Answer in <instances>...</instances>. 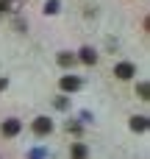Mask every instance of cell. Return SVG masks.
Returning <instances> with one entry per match:
<instances>
[{
  "instance_id": "obj_11",
  "label": "cell",
  "mask_w": 150,
  "mask_h": 159,
  "mask_svg": "<svg viewBox=\"0 0 150 159\" xmlns=\"http://www.w3.org/2000/svg\"><path fill=\"white\" fill-rule=\"evenodd\" d=\"M14 3H17V0H0V14H3V11H11Z\"/></svg>"
},
{
  "instance_id": "obj_9",
  "label": "cell",
  "mask_w": 150,
  "mask_h": 159,
  "mask_svg": "<svg viewBox=\"0 0 150 159\" xmlns=\"http://www.w3.org/2000/svg\"><path fill=\"white\" fill-rule=\"evenodd\" d=\"M136 92H139V98H142V101H148V98H150V87L145 84V81H142V84L136 87Z\"/></svg>"
},
{
  "instance_id": "obj_4",
  "label": "cell",
  "mask_w": 150,
  "mask_h": 159,
  "mask_svg": "<svg viewBox=\"0 0 150 159\" xmlns=\"http://www.w3.org/2000/svg\"><path fill=\"white\" fill-rule=\"evenodd\" d=\"M61 89H64V92H75V89H81V78H75V75H64V78H61Z\"/></svg>"
},
{
  "instance_id": "obj_3",
  "label": "cell",
  "mask_w": 150,
  "mask_h": 159,
  "mask_svg": "<svg viewBox=\"0 0 150 159\" xmlns=\"http://www.w3.org/2000/svg\"><path fill=\"white\" fill-rule=\"evenodd\" d=\"M19 129H22V123H19L17 117H8V120H3V126H0L3 137H17V134H19Z\"/></svg>"
},
{
  "instance_id": "obj_7",
  "label": "cell",
  "mask_w": 150,
  "mask_h": 159,
  "mask_svg": "<svg viewBox=\"0 0 150 159\" xmlns=\"http://www.w3.org/2000/svg\"><path fill=\"white\" fill-rule=\"evenodd\" d=\"M70 154H72V159H86V145L84 143H75Z\"/></svg>"
},
{
  "instance_id": "obj_6",
  "label": "cell",
  "mask_w": 150,
  "mask_h": 159,
  "mask_svg": "<svg viewBox=\"0 0 150 159\" xmlns=\"http://www.w3.org/2000/svg\"><path fill=\"white\" fill-rule=\"evenodd\" d=\"M131 129H134V131H148V117H145V115L131 117Z\"/></svg>"
},
{
  "instance_id": "obj_10",
  "label": "cell",
  "mask_w": 150,
  "mask_h": 159,
  "mask_svg": "<svg viewBox=\"0 0 150 159\" xmlns=\"http://www.w3.org/2000/svg\"><path fill=\"white\" fill-rule=\"evenodd\" d=\"M45 11H47V14H56V11H58V0H47V3H45Z\"/></svg>"
},
{
  "instance_id": "obj_1",
  "label": "cell",
  "mask_w": 150,
  "mask_h": 159,
  "mask_svg": "<svg viewBox=\"0 0 150 159\" xmlns=\"http://www.w3.org/2000/svg\"><path fill=\"white\" fill-rule=\"evenodd\" d=\"M114 75H117V78H122V81H128V78H134V75H136V67H134L131 61H120V64L114 67Z\"/></svg>"
},
{
  "instance_id": "obj_8",
  "label": "cell",
  "mask_w": 150,
  "mask_h": 159,
  "mask_svg": "<svg viewBox=\"0 0 150 159\" xmlns=\"http://www.w3.org/2000/svg\"><path fill=\"white\" fill-rule=\"evenodd\" d=\"M72 61H75V56H72V53H58V64H61V67H70Z\"/></svg>"
},
{
  "instance_id": "obj_2",
  "label": "cell",
  "mask_w": 150,
  "mask_h": 159,
  "mask_svg": "<svg viewBox=\"0 0 150 159\" xmlns=\"http://www.w3.org/2000/svg\"><path fill=\"white\" fill-rule=\"evenodd\" d=\"M53 131V120L50 117H36L33 120V134L36 137H45V134H50Z\"/></svg>"
},
{
  "instance_id": "obj_5",
  "label": "cell",
  "mask_w": 150,
  "mask_h": 159,
  "mask_svg": "<svg viewBox=\"0 0 150 159\" xmlns=\"http://www.w3.org/2000/svg\"><path fill=\"white\" fill-rule=\"evenodd\" d=\"M78 59H81L84 64H95V61H97V53H95L92 48H81V56H78Z\"/></svg>"
},
{
  "instance_id": "obj_12",
  "label": "cell",
  "mask_w": 150,
  "mask_h": 159,
  "mask_svg": "<svg viewBox=\"0 0 150 159\" xmlns=\"http://www.w3.org/2000/svg\"><path fill=\"white\" fill-rule=\"evenodd\" d=\"M6 87H8V81H6V78H0V92H3Z\"/></svg>"
}]
</instances>
